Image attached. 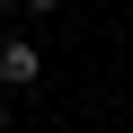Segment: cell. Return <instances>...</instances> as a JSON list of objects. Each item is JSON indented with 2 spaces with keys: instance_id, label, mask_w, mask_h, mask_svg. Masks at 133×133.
I'll return each instance as SVG.
<instances>
[{
  "instance_id": "2",
  "label": "cell",
  "mask_w": 133,
  "mask_h": 133,
  "mask_svg": "<svg viewBox=\"0 0 133 133\" xmlns=\"http://www.w3.org/2000/svg\"><path fill=\"white\" fill-rule=\"evenodd\" d=\"M27 9H71V0H27Z\"/></svg>"
},
{
  "instance_id": "1",
  "label": "cell",
  "mask_w": 133,
  "mask_h": 133,
  "mask_svg": "<svg viewBox=\"0 0 133 133\" xmlns=\"http://www.w3.org/2000/svg\"><path fill=\"white\" fill-rule=\"evenodd\" d=\"M0 80H9V89H36V80H44V53H36L27 36H9V44H0Z\"/></svg>"
}]
</instances>
